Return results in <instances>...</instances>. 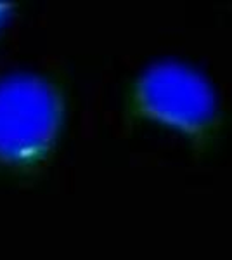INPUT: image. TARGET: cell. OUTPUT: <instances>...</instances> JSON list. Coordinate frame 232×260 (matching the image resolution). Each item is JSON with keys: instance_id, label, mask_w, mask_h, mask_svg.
Masks as SVG:
<instances>
[{"instance_id": "2", "label": "cell", "mask_w": 232, "mask_h": 260, "mask_svg": "<svg viewBox=\"0 0 232 260\" xmlns=\"http://www.w3.org/2000/svg\"><path fill=\"white\" fill-rule=\"evenodd\" d=\"M137 118L201 144L217 130L222 104L213 82L194 62L161 57L141 70L130 89Z\"/></svg>"}, {"instance_id": "1", "label": "cell", "mask_w": 232, "mask_h": 260, "mask_svg": "<svg viewBox=\"0 0 232 260\" xmlns=\"http://www.w3.org/2000/svg\"><path fill=\"white\" fill-rule=\"evenodd\" d=\"M68 121V95L33 68L0 73V170L28 175L52 158Z\"/></svg>"}, {"instance_id": "3", "label": "cell", "mask_w": 232, "mask_h": 260, "mask_svg": "<svg viewBox=\"0 0 232 260\" xmlns=\"http://www.w3.org/2000/svg\"><path fill=\"white\" fill-rule=\"evenodd\" d=\"M16 14V6L12 2H0V31H4L11 24Z\"/></svg>"}]
</instances>
